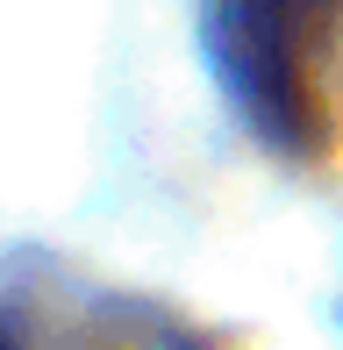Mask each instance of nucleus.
Masks as SVG:
<instances>
[{"mask_svg": "<svg viewBox=\"0 0 343 350\" xmlns=\"http://www.w3.org/2000/svg\"><path fill=\"white\" fill-rule=\"evenodd\" d=\"M215 51L236 100L286 150H322L329 136V65L343 51V0H222Z\"/></svg>", "mask_w": 343, "mask_h": 350, "instance_id": "obj_1", "label": "nucleus"}, {"mask_svg": "<svg viewBox=\"0 0 343 350\" xmlns=\"http://www.w3.org/2000/svg\"><path fill=\"white\" fill-rule=\"evenodd\" d=\"M0 350H29V343H14V336H8V329H0Z\"/></svg>", "mask_w": 343, "mask_h": 350, "instance_id": "obj_2", "label": "nucleus"}]
</instances>
